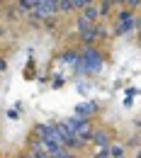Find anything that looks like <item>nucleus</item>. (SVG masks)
<instances>
[{"label":"nucleus","instance_id":"18","mask_svg":"<svg viewBox=\"0 0 141 158\" xmlns=\"http://www.w3.org/2000/svg\"><path fill=\"white\" fill-rule=\"evenodd\" d=\"M2 32H5V29H2V27H0V37H2Z\"/></svg>","mask_w":141,"mask_h":158},{"label":"nucleus","instance_id":"14","mask_svg":"<svg viewBox=\"0 0 141 158\" xmlns=\"http://www.w3.org/2000/svg\"><path fill=\"white\" fill-rule=\"evenodd\" d=\"M134 95H139V90L136 88H126V98H134Z\"/></svg>","mask_w":141,"mask_h":158},{"label":"nucleus","instance_id":"13","mask_svg":"<svg viewBox=\"0 0 141 158\" xmlns=\"http://www.w3.org/2000/svg\"><path fill=\"white\" fill-rule=\"evenodd\" d=\"M95 158H112V156H110L107 148H102V151H95Z\"/></svg>","mask_w":141,"mask_h":158},{"label":"nucleus","instance_id":"17","mask_svg":"<svg viewBox=\"0 0 141 158\" xmlns=\"http://www.w3.org/2000/svg\"><path fill=\"white\" fill-rule=\"evenodd\" d=\"M5 71H7V63H5V61L0 59V73H5Z\"/></svg>","mask_w":141,"mask_h":158},{"label":"nucleus","instance_id":"1","mask_svg":"<svg viewBox=\"0 0 141 158\" xmlns=\"http://www.w3.org/2000/svg\"><path fill=\"white\" fill-rule=\"evenodd\" d=\"M102 66H105V59H102L100 51H97V49H85L73 68H76L78 73H100Z\"/></svg>","mask_w":141,"mask_h":158},{"label":"nucleus","instance_id":"9","mask_svg":"<svg viewBox=\"0 0 141 158\" xmlns=\"http://www.w3.org/2000/svg\"><path fill=\"white\" fill-rule=\"evenodd\" d=\"M37 7V0H20L17 2V10L20 12H29V10H34Z\"/></svg>","mask_w":141,"mask_h":158},{"label":"nucleus","instance_id":"10","mask_svg":"<svg viewBox=\"0 0 141 158\" xmlns=\"http://www.w3.org/2000/svg\"><path fill=\"white\" fill-rule=\"evenodd\" d=\"M107 151H110V156H112V158H122V156H124V146H122V143H110Z\"/></svg>","mask_w":141,"mask_h":158},{"label":"nucleus","instance_id":"15","mask_svg":"<svg viewBox=\"0 0 141 158\" xmlns=\"http://www.w3.org/2000/svg\"><path fill=\"white\" fill-rule=\"evenodd\" d=\"M134 105V98H124V107H131Z\"/></svg>","mask_w":141,"mask_h":158},{"label":"nucleus","instance_id":"3","mask_svg":"<svg viewBox=\"0 0 141 158\" xmlns=\"http://www.w3.org/2000/svg\"><path fill=\"white\" fill-rule=\"evenodd\" d=\"M54 12H59V0H37V7H34L37 17H51Z\"/></svg>","mask_w":141,"mask_h":158},{"label":"nucleus","instance_id":"16","mask_svg":"<svg viewBox=\"0 0 141 158\" xmlns=\"http://www.w3.org/2000/svg\"><path fill=\"white\" fill-rule=\"evenodd\" d=\"M63 85V78H54V88H61Z\"/></svg>","mask_w":141,"mask_h":158},{"label":"nucleus","instance_id":"11","mask_svg":"<svg viewBox=\"0 0 141 158\" xmlns=\"http://www.w3.org/2000/svg\"><path fill=\"white\" fill-rule=\"evenodd\" d=\"M131 17H134V12H129V10H122L119 15H117V20H119V22H126V20H131Z\"/></svg>","mask_w":141,"mask_h":158},{"label":"nucleus","instance_id":"20","mask_svg":"<svg viewBox=\"0 0 141 158\" xmlns=\"http://www.w3.org/2000/svg\"><path fill=\"white\" fill-rule=\"evenodd\" d=\"M122 158H126V156H122Z\"/></svg>","mask_w":141,"mask_h":158},{"label":"nucleus","instance_id":"4","mask_svg":"<svg viewBox=\"0 0 141 158\" xmlns=\"http://www.w3.org/2000/svg\"><path fill=\"white\" fill-rule=\"evenodd\" d=\"M95 112H97V102H93V100H85V102H81V105H76V112H73V117H78V119H90Z\"/></svg>","mask_w":141,"mask_h":158},{"label":"nucleus","instance_id":"7","mask_svg":"<svg viewBox=\"0 0 141 158\" xmlns=\"http://www.w3.org/2000/svg\"><path fill=\"white\" fill-rule=\"evenodd\" d=\"M81 17H85L88 22H95V24H97V17H100V10H97V5H93V2H90V5L83 10Z\"/></svg>","mask_w":141,"mask_h":158},{"label":"nucleus","instance_id":"5","mask_svg":"<svg viewBox=\"0 0 141 158\" xmlns=\"http://www.w3.org/2000/svg\"><path fill=\"white\" fill-rule=\"evenodd\" d=\"M93 143L102 151V148H110L112 141H110V134H107L105 129H95V131H93Z\"/></svg>","mask_w":141,"mask_h":158},{"label":"nucleus","instance_id":"12","mask_svg":"<svg viewBox=\"0 0 141 158\" xmlns=\"http://www.w3.org/2000/svg\"><path fill=\"white\" fill-rule=\"evenodd\" d=\"M97 10H100V15H107V12L112 10V2H100V5H97Z\"/></svg>","mask_w":141,"mask_h":158},{"label":"nucleus","instance_id":"8","mask_svg":"<svg viewBox=\"0 0 141 158\" xmlns=\"http://www.w3.org/2000/svg\"><path fill=\"white\" fill-rule=\"evenodd\" d=\"M76 27H78V34H85V32H90V29H95L97 24H95V22H88L85 17H78V24H76Z\"/></svg>","mask_w":141,"mask_h":158},{"label":"nucleus","instance_id":"2","mask_svg":"<svg viewBox=\"0 0 141 158\" xmlns=\"http://www.w3.org/2000/svg\"><path fill=\"white\" fill-rule=\"evenodd\" d=\"M63 127L78 139L81 146H83V143H88V141H93V124H90V119L68 117V119H63Z\"/></svg>","mask_w":141,"mask_h":158},{"label":"nucleus","instance_id":"6","mask_svg":"<svg viewBox=\"0 0 141 158\" xmlns=\"http://www.w3.org/2000/svg\"><path fill=\"white\" fill-rule=\"evenodd\" d=\"M136 24H139L136 17H131V20H126V22H117V24H114V34H126V32H131Z\"/></svg>","mask_w":141,"mask_h":158},{"label":"nucleus","instance_id":"19","mask_svg":"<svg viewBox=\"0 0 141 158\" xmlns=\"http://www.w3.org/2000/svg\"><path fill=\"white\" fill-rule=\"evenodd\" d=\"M136 158H141V151H139V153H136Z\"/></svg>","mask_w":141,"mask_h":158}]
</instances>
